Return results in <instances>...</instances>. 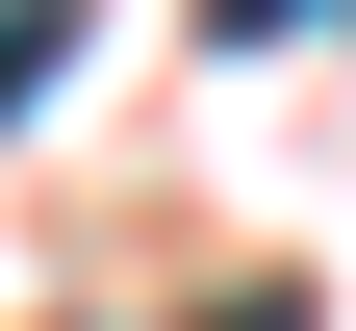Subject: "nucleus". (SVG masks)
<instances>
[{
    "mask_svg": "<svg viewBox=\"0 0 356 331\" xmlns=\"http://www.w3.org/2000/svg\"><path fill=\"white\" fill-rule=\"evenodd\" d=\"M76 52V0H0V128H26V77Z\"/></svg>",
    "mask_w": 356,
    "mask_h": 331,
    "instance_id": "1",
    "label": "nucleus"
}]
</instances>
